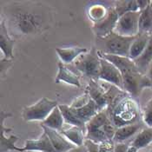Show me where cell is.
<instances>
[{
  "label": "cell",
  "mask_w": 152,
  "mask_h": 152,
  "mask_svg": "<svg viewBox=\"0 0 152 152\" xmlns=\"http://www.w3.org/2000/svg\"><path fill=\"white\" fill-rule=\"evenodd\" d=\"M5 23L18 36H34L49 29L51 15L47 7L37 2H13L5 6Z\"/></svg>",
  "instance_id": "cell-1"
},
{
  "label": "cell",
  "mask_w": 152,
  "mask_h": 152,
  "mask_svg": "<svg viewBox=\"0 0 152 152\" xmlns=\"http://www.w3.org/2000/svg\"><path fill=\"white\" fill-rule=\"evenodd\" d=\"M137 37H122L112 32L104 38H99L103 41V53L129 58L130 47Z\"/></svg>",
  "instance_id": "cell-2"
},
{
  "label": "cell",
  "mask_w": 152,
  "mask_h": 152,
  "mask_svg": "<svg viewBox=\"0 0 152 152\" xmlns=\"http://www.w3.org/2000/svg\"><path fill=\"white\" fill-rule=\"evenodd\" d=\"M75 66L82 74L89 77L99 78L101 70V58L96 49L92 48L89 52L79 56L75 60Z\"/></svg>",
  "instance_id": "cell-3"
},
{
  "label": "cell",
  "mask_w": 152,
  "mask_h": 152,
  "mask_svg": "<svg viewBox=\"0 0 152 152\" xmlns=\"http://www.w3.org/2000/svg\"><path fill=\"white\" fill-rule=\"evenodd\" d=\"M56 100H50L47 97L41 98L38 102L23 109V117L25 121H44L50 112L58 106Z\"/></svg>",
  "instance_id": "cell-4"
},
{
  "label": "cell",
  "mask_w": 152,
  "mask_h": 152,
  "mask_svg": "<svg viewBox=\"0 0 152 152\" xmlns=\"http://www.w3.org/2000/svg\"><path fill=\"white\" fill-rule=\"evenodd\" d=\"M140 14L141 12H129L119 17L113 32L127 37L138 36Z\"/></svg>",
  "instance_id": "cell-5"
},
{
  "label": "cell",
  "mask_w": 152,
  "mask_h": 152,
  "mask_svg": "<svg viewBox=\"0 0 152 152\" xmlns=\"http://www.w3.org/2000/svg\"><path fill=\"white\" fill-rule=\"evenodd\" d=\"M137 119V110L134 103L129 100H123L116 107L112 123L117 128H120L125 125L132 124Z\"/></svg>",
  "instance_id": "cell-6"
},
{
  "label": "cell",
  "mask_w": 152,
  "mask_h": 152,
  "mask_svg": "<svg viewBox=\"0 0 152 152\" xmlns=\"http://www.w3.org/2000/svg\"><path fill=\"white\" fill-rule=\"evenodd\" d=\"M119 16L115 11L114 7H110L108 14L101 21L94 23L93 31L98 38H104L111 34L117 25Z\"/></svg>",
  "instance_id": "cell-7"
},
{
  "label": "cell",
  "mask_w": 152,
  "mask_h": 152,
  "mask_svg": "<svg viewBox=\"0 0 152 152\" xmlns=\"http://www.w3.org/2000/svg\"><path fill=\"white\" fill-rule=\"evenodd\" d=\"M99 78L116 85L120 90H124V78L120 70L114 64L103 58H101V70Z\"/></svg>",
  "instance_id": "cell-8"
},
{
  "label": "cell",
  "mask_w": 152,
  "mask_h": 152,
  "mask_svg": "<svg viewBox=\"0 0 152 152\" xmlns=\"http://www.w3.org/2000/svg\"><path fill=\"white\" fill-rule=\"evenodd\" d=\"M44 132L50 138V142L56 152H67L71 149L76 148L77 146L70 142L65 137L62 135L61 132L50 128H48L45 125H42Z\"/></svg>",
  "instance_id": "cell-9"
},
{
  "label": "cell",
  "mask_w": 152,
  "mask_h": 152,
  "mask_svg": "<svg viewBox=\"0 0 152 152\" xmlns=\"http://www.w3.org/2000/svg\"><path fill=\"white\" fill-rule=\"evenodd\" d=\"M99 56L103 58L106 59L112 64H114L122 75L130 73V72H139L137 69L134 60L130 59L129 58L126 57H120V56H116V55H110V54H105V53H99Z\"/></svg>",
  "instance_id": "cell-10"
},
{
  "label": "cell",
  "mask_w": 152,
  "mask_h": 152,
  "mask_svg": "<svg viewBox=\"0 0 152 152\" xmlns=\"http://www.w3.org/2000/svg\"><path fill=\"white\" fill-rule=\"evenodd\" d=\"M41 151V152H56L50 138L44 132L40 138L37 140L28 139L25 142L23 148H21V152L24 151Z\"/></svg>",
  "instance_id": "cell-11"
},
{
  "label": "cell",
  "mask_w": 152,
  "mask_h": 152,
  "mask_svg": "<svg viewBox=\"0 0 152 152\" xmlns=\"http://www.w3.org/2000/svg\"><path fill=\"white\" fill-rule=\"evenodd\" d=\"M14 45H15V40L12 39L11 36L9 35L6 23L4 19H2L0 23V46L5 59L11 60L14 58L13 57Z\"/></svg>",
  "instance_id": "cell-12"
},
{
  "label": "cell",
  "mask_w": 152,
  "mask_h": 152,
  "mask_svg": "<svg viewBox=\"0 0 152 152\" xmlns=\"http://www.w3.org/2000/svg\"><path fill=\"white\" fill-rule=\"evenodd\" d=\"M72 109H73L74 112L76 113V115L77 116V117L86 124L99 112L98 111L99 110L98 106L96 104V102L91 98L90 99V101L86 104H84L82 107L72 108Z\"/></svg>",
  "instance_id": "cell-13"
},
{
  "label": "cell",
  "mask_w": 152,
  "mask_h": 152,
  "mask_svg": "<svg viewBox=\"0 0 152 152\" xmlns=\"http://www.w3.org/2000/svg\"><path fill=\"white\" fill-rule=\"evenodd\" d=\"M55 82L56 83H58L59 82H64L71 85L77 86V87L81 86V83L79 81V77L75 72H73L69 68H67L61 62L58 64V72L56 77Z\"/></svg>",
  "instance_id": "cell-14"
},
{
  "label": "cell",
  "mask_w": 152,
  "mask_h": 152,
  "mask_svg": "<svg viewBox=\"0 0 152 152\" xmlns=\"http://www.w3.org/2000/svg\"><path fill=\"white\" fill-rule=\"evenodd\" d=\"M56 51L59 58L65 64H70L79 56L88 52L86 48L81 47H68V48H56Z\"/></svg>",
  "instance_id": "cell-15"
},
{
  "label": "cell",
  "mask_w": 152,
  "mask_h": 152,
  "mask_svg": "<svg viewBox=\"0 0 152 152\" xmlns=\"http://www.w3.org/2000/svg\"><path fill=\"white\" fill-rule=\"evenodd\" d=\"M134 62L141 74L148 71L152 64V36H151L149 43L142 55L139 58L135 59Z\"/></svg>",
  "instance_id": "cell-16"
},
{
  "label": "cell",
  "mask_w": 152,
  "mask_h": 152,
  "mask_svg": "<svg viewBox=\"0 0 152 152\" xmlns=\"http://www.w3.org/2000/svg\"><path fill=\"white\" fill-rule=\"evenodd\" d=\"M59 109L62 112V115L64 117V122H66L68 124L71 126H76L80 129H82L84 132H87V128H86V124H84L83 121H81L76 113L74 112L73 109L70 106L65 105V104H59Z\"/></svg>",
  "instance_id": "cell-17"
},
{
  "label": "cell",
  "mask_w": 152,
  "mask_h": 152,
  "mask_svg": "<svg viewBox=\"0 0 152 152\" xmlns=\"http://www.w3.org/2000/svg\"><path fill=\"white\" fill-rule=\"evenodd\" d=\"M64 123V119L62 115V112H61L58 106H57L50 112V114L47 117L46 119L43 121L42 125H45L48 128L56 129L59 132H61L63 130Z\"/></svg>",
  "instance_id": "cell-18"
},
{
  "label": "cell",
  "mask_w": 152,
  "mask_h": 152,
  "mask_svg": "<svg viewBox=\"0 0 152 152\" xmlns=\"http://www.w3.org/2000/svg\"><path fill=\"white\" fill-rule=\"evenodd\" d=\"M151 36L145 35V34H138L137 38L132 43L130 50H129V58L132 60H135L139 58L145 48L147 46Z\"/></svg>",
  "instance_id": "cell-19"
},
{
  "label": "cell",
  "mask_w": 152,
  "mask_h": 152,
  "mask_svg": "<svg viewBox=\"0 0 152 152\" xmlns=\"http://www.w3.org/2000/svg\"><path fill=\"white\" fill-rule=\"evenodd\" d=\"M139 34L152 36V7L151 4L141 12L139 18Z\"/></svg>",
  "instance_id": "cell-20"
},
{
  "label": "cell",
  "mask_w": 152,
  "mask_h": 152,
  "mask_svg": "<svg viewBox=\"0 0 152 152\" xmlns=\"http://www.w3.org/2000/svg\"><path fill=\"white\" fill-rule=\"evenodd\" d=\"M141 127L140 124H132L117 128L113 140L118 142H123L124 141L128 140L139 131Z\"/></svg>",
  "instance_id": "cell-21"
},
{
  "label": "cell",
  "mask_w": 152,
  "mask_h": 152,
  "mask_svg": "<svg viewBox=\"0 0 152 152\" xmlns=\"http://www.w3.org/2000/svg\"><path fill=\"white\" fill-rule=\"evenodd\" d=\"M61 133L64 137H65L70 142L75 144L77 147L82 146L84 143V140H85L83 137L84 131L78 127L71 126L70 129H63Z\"/></svg>",
  "instance_id": "cell-22"
},
{
  "label": "cell",
  "mask_w": 152,
  "mask_h": 152,
  "mask_svg": "<svg viewBox=\"0 0 152 152\" xmlns=\"http://www.w3.org/2000/svg\"><path fill=\"white\" fill-rule=\"evenodd\" d=\"M152 142V128H146L141 130L131 142L130 145L136 147L137 150L143 149Z\"/></svg>",
  "instance_id": "cell-23"
},
{
  "label": "cell",
  "mask_w": 152,
  "mask_h": 152,
  "mask_svg": "<svg viewBox=\"0 0 152 152\" xmlns=\"http://www.w3.org/2000/svg\"><path fill=\"white\" fill-rule=\"evenodd\" d=\"M114 8L119 17L129 12H140L137 1L136 0H119L115 3Z\"/></svg>",
  "instance_id": "cell-24"
},
{
  "label": "cell",
  "mask_w": 152,
  "mask_h": 152,
  "mask_svg": "<svg viewBox=\"0 0 152 152\" xmlns=\"http://www.w3.org/2000/svg\"><path fill=\"white\" fill-rule=\"evenodd\" d=\"M89 95L91 98L96 102L99 110L102 109L107 104L106 96L101 91V89L97 87L96 83H94L93 81H91L89 85Z\"/></svg>",
  "instance_id": "cell-25"
},
{
  "label": "cell",
  "mask_w": 152,
  "mask_h": 152,
  "mask_svg": "<svg viewBox=\"0 0 152 152\" xmlns=\"http://www.w3.org/2000/svg\"><path fill=\"white\" fill-rule=\"evenodd\" d=\"M110 119L107 117V114L104 111H99L89 123H87V124H86L87 131L102 129L103 126Z\"/></svg>",
  "instance_id": "cell-26"
},
{
  "label": "cell",
  "mask_w": 152,
  "mask_h": 152,
  "mask_svg": "<svg viewBox=\"0 0 152 152\" xmlns=\"http://www.w3.org/2000/svg\"><path fill=\"white\" fill-rule=\"evenodd\" d=\"M18 137L10 136V137H4L3 131H1V152H7L9 151H17L21 152V148L16 146V142L18 141Z\"/></svg>",
  "instance_id": "cell-27"
},
{
  "label": "cell",
  "mask_w": 152,
  "mask_h": 152,
  "mask_svg": "<svg viewBox=\"0 0 152 152\" xmlns=\"http://www.w3.org/2000/svg\"><path fill=\"white\" fill-rule=\"evenodd\" d=\"M108 11H109V9L108 10L105 9L104 6L96 4V5H93L90 8L89 17L93 21L94 23H96L105 18L106 15L108 14Z\"/></svg>",
  "instance_id": "cell-28"
},
{
  "label": "cell",
  "mask_w": 152,
  "mask_h": 152,
  "mask_svg": "<svg viewBox=\"0 0 152 152\" xmlns=\"http://www.w3.org/2000/svg\"><path fill=\"white\" fill-rule=\"evenodd\" d=\"M86 139L91 140L96 142V143H101L106 140H109L108 137H106L105 133L104 132L103 129H95V130H91L87 131V136Z\"/></svg>",
  "instance_id": "cell-29"
},
{
  "label": "cell",
  "mask_w": 152,
  "mask_h": 152,
  "mask_svg": "<svg viewBox=\"0 0 152 152\" xmlns=\"http://www.w3.org/2000/svg\"><path fill=\"white\" fill-rule=\"evenodd\" d=\"M102 129L104 130V132L105 133L106 137H108L109 140H113L114 139V137H115V134H116L117 128L115 126V124L112 123V121L109 120L103 126Z\"/></svg>",
  "instance_id": "cell-30"
},
{
  "label": "cell",
  "mask_w": 152,
  "mask_h": 152,
  "mask_svg": "<svg viewBox=\"0 0 152 152\" xmlns=\"http://www.w3.org/2000/svg\"><path fill=\"white\" fill-rule=\"evenodd\" d=\"M115 145L113 144L112 140H106L99 143L100 152H114Z\"/></svg>",
  "instance_id": "cell-31"
},
{
  "label": "cell",
  "mask_w": 152,
  "mask_h": 152,
  "mask_svg": "<svg viewBox=\"0 0 152 152\" xmlns=\"http://www.w3.org/2000/svg\"><path fill=\"white\" fill-rule=\"evenodd\" d=\"M83 144L86 146L88 152H100L99 143H96L93 141L89 140V139H85Z\"/></svg>",
  "instance_id": "cell-32"
},
{
  "label": "cell",
  "mask_w": 152,
  "mask_h": 152,
  "mask_svg": "<svg viewBox=\"0 0 152 152\" xmlns=\"http://www.w3.org/2000/svg\"><path fill=\"white\" fill-rule=\"evenodd\" d=\"M143 122L146 125L150 128H152V110L151 109H145L144 115H143Z\"/></svg>",
  "instance_id": "cell-33"
},
{
  "label": "cell",
  "mask_w": 152,
  "mask_h": 152,
  "mask_svg": "<svg viewBox=\"0 0 152 152\" xmlns=\"http://www.w3.org/2000/svg\"><path fill=\"white\" fill-rule=\"evenodd\" d=\"M129 145L124 142H118L115 145L114 152H127Z\"/></svg>",
  "instance_id": "cell-34"
},
{
  "label": "cell",
  "mask_w": 152,
  "mask_h": 152,
  "mask_svg": "<svg viewBox=\"0 0 152 152\" xmlns=\"http://www.w3.org/2000/svg\"><path fill=\"white\" fill-rule=\"evenodd\" d=\"M151 0H137V4L139 7V11L142 12L143 10H145L150 4H151Z\"/></svg>",
  "instance_id": "cell-35"
},
{
  "label": "cell",
  "mask_w": 152,
  "mask_h": 152,
  "mask_svg": "<svg viewBox=\"0 0 152 152\" xmlns=\"http://www.w3.org/2000/svg\"><path fill=\"white\" fill-rule=\"evenodd\" d=\"M67 152H88V150H87L86 146L83 144L82 146H78V147H76L74 149H71Z\"/></svg>",
  "instance_id": "cell-36"
},
{
  "label": "cell",
  "mask_w": 152,
  "mask_h": 152,
  "mask_svg": "<svg viewBox=\"0 0 152 152\" xmlns=\"http://www.w3.org/2000/svg\"><path fill=\"white\" fill-rule=\"evenodd\" d=\"M137 151H138V150H137L136 147H134V146H132V145H129L127 152H137Z\"/></svg>",
  "instance_id": "cell-37"
},
{
  "label": "cell",
  "mask_w": 152,
  "mask_h": 152,
  "mask_svg": "<svg viewBox=\"0 0 152 152\" xmlns=\"http://www.w3.org/2000/svg\"><path fill=\"white\" fill-rule=\"evenodd\" d=\"M147 77L151 79V81L152 82V64L150 66L149 70H148V75H147Z\"/></svg>",
  "instance_id": "cell-38"
},
{
  "label": "cell",
  "mask_w": 152,
  "mask_h": 152,
  "mask_svg": "<svg viewBox=\"0 0 152 152\" xmlns=\"http://www.w3.org/2000/svg\"><path fill=\"white\" fill-rule=\"evenodd\" d=\"M146 108H147V109H151L152 110V98H151V100L148 103V104H147V106H146Z\"/></svg>",
  "instance_id": "cell-39"
},
{
  "label": "cell",
  "mask_w": 152,
  "mask_h": 152,
  "mask_svg": "<svg viewBox=\"0 0 152 152\" xmlns=\"http://www.w3.org/2000/svg\"><path fill=\"white\" fill-rule=\"evenodd\" d=\"M151 7H152V0H151Z\"/></svg>",
  "instance_id": "cell-40"
},
{
  "label": "cell",
  "mask_w": 152,
  "mask_h": 152,
  "mask_svg": "<svg viewBox=\"0 0 152 152\" xmlns=\"http://www.w3.org/2000/svg\"><path fill=\"white\" fill-rule=\"evenodd\" d=\"M142 152H147V151H142Z\"/></svg>",
  "instance_id": "cell-41"
}]
</instances>
